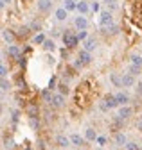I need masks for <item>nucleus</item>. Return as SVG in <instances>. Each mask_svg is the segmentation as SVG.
<instances>
[{
  "label": "nucleus",
  "instance_id": "16",
  "mask_svg": "<svg viewBox=\"0 0 142 150\" xmlns=\"http://www.w3.org/2000/svg\"><path fill=\"white\" fill-rule=\"evenodd\" d=\"M68 138H70V143H72L74 146H83V145H85V141H86V139H85V136H79V134H70Z\"/></svg>",
  "mask_w": 142,
  "mask_h": 150
},
{
  "label": "nucleus",
  "instance_id": "4",
  "mask_svg": "<svg viewBox=\"0 0 142 150\" xmlns=\"http://www.w3.org/2000/svg\"><path fill=\"white\" fill-rule=\"evenodd\" d=\"M74 25H76V29H77V30H86L90 23H88L86 16L79 14V16H76V18H74Z\"/></svg>",
  "mask_w": 142,
  "mask_h": 150
},
{
  "label": "nucleus",
  "instance_id": "6",
  "mask_svg": "<svg viewBox=\"0 0 142 150\" xmlns=\"http://www.w3.org/2000/svg\"><path fill=\"white\" fill-rule=\"evenodd\" d=\"M56 145H58L60 148H68V146H72L70 138L65 136V134H58V136H56Z\"/></svg>",
  "mask_w": 142,
  "mask_h": 150
},
{
  "label": "nucleus",
  "instance_id": "15",
  "mask_svg": "<svg viewBox=\"0 0 142 150\" xmlns=\"http://www.w3.org/2000/svg\"><path fill=\"white\" fill-rule=\"evenodd\" d=\"M113 141H115L117 146H126L128 145V138H126V134H124V132H117L115 138H113Z\"/></svg>",
  "mask_w": 142,
  "mask_h": 150
},
{
  "label": "nucleus",
  "instance_id": "32",
  "mask_svg": "<svg viewBox=\"0 0 142 150\" xmlns=\"http://www.w3.org/2000/svg\"><path fill=\"white\" fill-rule=\"evenodd\" d=\"M104 4L110 7V11H113V9L117 7V0H104Z\"/></svg>",
  "mask_w": 142,
  "mask_h": 150
},
{
  "label": "nucleus",
  "instance_id": "5",
  "mask_svg": "<svg viewBox=\"0 0 142 150\" xmlns=\"http://www.w3.org/2000/svg\"><path fill=\"white\" fill-rule=\"evenodd\" d=\"M131 112H133V109H131L130 105H120L119 111H117V118H120V120L124 122V120H128V118L131 116Z\"/></svg>",
  "mask_w": 142,
  "mask_h": 150
},
{
  "label": "nucleus",
  "instance_id": "40",
  "mask_svg": "<svg viewBox=\"0 0 142 150\" xmlns=\"http://www.w3.org/2000/svg\"><path fill=\"white\" fill-rule=\"evenodd\" d=\"M92 11H94V13H97V11H99V4H97V2H94V4H92Z\"/></svg>",
  "mask_w": 142,
  "mask_h": 150
},
{
  "label": "nucleus",
  "instance_id": "41",
  "mask_svg": "<svg viewBox=\"0 0 142 150\" xmlns=\"http://www.w3.org/2000/svg\"><path fill=\"white\" fill-rule=\"evenodd\" d=\"M94 150H104V148H103V146H97V148H94Z\"/></svg>",
  "mask_w": 142,
  "mask_h": 150
},
{
  "label": "nucleus",
  "instance_id": "29",
  "mask_svg": "<svg viewBox=\"0 0 142 150\" xmlns=\"http://www.w3.org/2000/svg\"><path fill=\"white\" fill-rule=\"evenodd\" d=\"M0 86H2V93H6V91H9V89H11V82H9V81H6V79H2Z\"/></svg>",
  "mask_w": 142,
  "mask_h": 150
},
{
  "label": "nucleus",
  "instance_id": "12",
  "mask_svg": "<svg viewBox=\"0 0 142 150\" xmlns=\"http://www.w3.org/2000/svg\"><path fill=\"white\" fill-rule=\"evenodd\" d=\"M77 59L83 63V64H90L92 63V54L90 52H86V50H79V55H77Z\"/></svg>",
  "mask_w": 142,
  "mask_h": 150
},
{
  "label": "nucleus",
  "instance_id": "9",
  "mask_svg": "<svg viewBox=\"0 0 142 150\" xmlns=\"http://www.w3.org/2000/svg\"><path fill=\"white\" fill-rule=\"evenodd\" d=\"M115 98H117V104H119V105H128V104H130V95H128L126 91L115 93Z\"/></svg>",
  "mask_w": 142,
  "mask_h": 150
},
{
  "label": "nucleus",
  "instance_id": "28",
  "mask_svg": "<svg viewBox=\"0 0 142 150\" xmlns=\"http://www.w3.org/2000/svg\"><path fill=\"white\" fill-rule=\"evenodd\" d=\"M124 148H126V150H140V145L137 141H128V145Z\"/></svg>",
  "mask_w": 142,
  "mask_h": 150
},
{
  "label": "nucleus",
  "instance_id": "20",
  "mask_svg": "<svg viewBox=\"0 0 142 150\" xmlns=\"http://www.w3.org/2000/svg\"><path fill=\"white\" fill-rule=\"evenodd\" d=\"M110 81H112L117 88H122V75H119V73H110Z\"/></svg>",
  "mask_w": 142,
  "mask_h": 150
},
{
  "label": "nucleus",
  "instance_id": "14",
  "mask_svg": "<svg viewBox=\"0 0 142 150\" xmlns=\"http://www.w3.org/2000/svg\"><path fill=\"white\" fill-rule=\"evenodd\" d=\"M2 40L11 47V45H14V34H13L9 29H4V30H2Z\"/></svg>",
  "mask_w": 142,
  "mask_h": 150
},
{
  "label": "nucleus",
  "instance_id": "18",
  "mask_svg": "<svg viewBox=\"0 0 142 150\" xmlns=\"http://www.w3.org/2000/svg\"><path fill=\"white\" fill-rule=\"evenodd\" d=\"M130 59H131V66H137V68L142 70V55L140 54H131Z\"/></svg>",
  "mask_w": 142,
  "mask_h": 150
},
{
  "label": "nucleus",
  "instance_id": "35",
  "mask_svg": "<svg viewBox=\"0 0 142 150\" xmlns=\"http://www.w3.org/2000/svg\"><path fill=\"white\" fill-rule=\"evenodd\" d=\"M97 145H99V146H104V145H106V136H99V138H97Z\"/></svg>",
  "mask_w": 142,
  "mask_h": 150
},
{
  "label": "nucleus",
  "instance_id": "25",
  "mask_svg": "<svg viewBox=\"0 0 142 150\" xmlns=\"http://www.w3.org/2000/svg\"><path fill=\"white\" fill-rule=\"evenodd\" d=\"M45 40H47V38H45L43 34H36V36H34V40H32V43H34V45H43Z\"/></svg>",
  "mask_w": 142,
  "mask_h": 150
},
{
  "label": "nucleus",
  "instance_id": "34",
  "mask_svg": "<svg viewBox=\"0 0 142 150\" xmlns=\"http://www.w3.org/2000/svg\"><path fill=\"white\" fill-rule=\"evenodd\" d=\"M104 32H110V34H117V32H119V25H115V23H113L112 27H108V29H106Z\"/></svg>",
  "mask_w": 142,
  "mask_h": 150
},
{
  "label": "nucleus",
  "instance_id": "27",
  "mask_svg": "<svg viewBox=\"0 0 142 150\" xmlns=\"http://www.w3.org/2000/svg\"><path fill=\"white\" fill-rule=\"evenodd\" d=\"M76 36H77V40H79V41H83V43H85V41L88 40V38H90V36H88V32H86V30H79V32H77Z\"/></svg>",
  "mask_w": 142,
  "mask_h": 150
},
{
  "label": "nucleus",
  "instance_id": "39",
  "mask_svg": "<svg viewBox=\"0 0 142 150\" xmlns=\"http://www.w3.org/2000/svg\"><path fill=\"white\" fill-rule=\"evenodd\" d=\"M9 4H11V0H0V7H2V9H4L6 6H9Z\"/></svg>",
  "mask_w": 142,
  "mask_h": 150
},
{
  "label": "nucleus",
  "instance_id": "24",
  "mask_svg": "<svg viewBox=\"0 0 142 150\" xmlns=\"http://www.w3.org/2000/svg\"><path fill=\"white\" fill-rule=\"evenodd\" d=\"M42 98H43L45 102H52V98H54V95H52V93H50V89L47 88V89H43V91H42Z\"/></svg>",
  "mask_w": 142,
  "mask_h": 150
},
{
  "label": "nucleus",
  "instance_id": "2",
  "mask_svg": "<svg viewBox=\"0 0 142 150\" xmlns=\"http://www.w3.org/2000/svg\"><path fill=\"white\" fill-rule=\"evenodd\" d=\"M117 107H120L119 104H117V98H115V95H106L104 97V100L101 102V111H110V109H117Z\"/></svg>",
  "mask_w": 142,
  "mask_h": 150
},
{
  "label": "nucleus",
  "instance_id": "30",
  "mask_svg": "<svg viewBox=\"0 0 142 150\" xmlns=\"http://www.w3.org/2000/svg\"><path fill=\"white\" fill-rule=\"evenodd\" d=\"M7 73H9V70H7V66L2 63V64H0V77L6 79V77H7Z\"/></svg>",
  "mask_w": 142,
  "mask_h": 150
},
{
  "label": "nucleus",
  "instance_id": "23",
  "mask_svg": "<svg viewBox=\"0 0 142 150\" xmlns=\"http://www.w3.org/2000/svg\"><path fill=\"white\" fill-rule=\"evenodd\" d=\"M7 54L13 55V57H20V48L16 45H11V47H7Z\"/></svg>",
  "mask_w": 142,
  "mask_h": 150
},
{
  "label": "nucleus",
  "instance_id": "10",
  "mask_svg": "<svg viewBox=\"0 0 142 150\" xmlns=\"http://www.w3.org/2000/svg\"><path fill=\"white\" fill-rule=\"evenodd\" d=\"M135 86V77L131 73H122V88H133Z\"/></svg>",
  "mask_w": 142,
  "mask_h": 150
},
{
  "label": "nucleus",
  "instance_id": "33",
  "mask_svg": "<svg viewBox=\"0 0 142 150\" xmlns=\"http://www.w3.org/2000/svg\"><path fill=\"white\" fill-rule=\"evenodd\" d=\"M135 93H137V97H138V98H142V81H138V82H137Z\"/></svg>",
  "mask_w": 142,
  "mask_h": 150
},
{
  "label": "nucleus",
  "instance_id": "21",
  "mask_svg": "<svg viewBox=\"0 0 142 150\" xmlns=\"http://www.w3.org/2000/svg\"><path fill=\"white\" fill-rule=\"evenodd\" d=\"M63 7L67 9V11H77V2H76V0H65V2H63Z\"/></svg>",
  "mask_w": 142,
  "mask_h": 150
},
{
  "label": "nucleus",
  "instance_id": "11",
  "mask_svg": "<svg viewBox=\"0 0 142 150\" xmlns=\"http://www.w3.org/2000/svg\"><path fill=\"white\" fill-rule=\"evenodd\" d=\"M50 105L56 107V109L63 107V105H65V95H61V93H56L54 98H52V102H50Z\"/></svg>",
  "mask_w": 142,
  "mask_h": 150
},
{
  "label": "nucleus",
  "instance_id": "22",
  "mask_svg": "<svg viewBox=\"0 0 142 150\" xmlns=\"http://www.w3.org/2000/svg\"><path fill=\"white\" fill-rule=\"evenodd\" d=\"M47 52H54L56 50V43H54V40H45V43L42 45Z\"/></svg>",
  "mask_w": 142,
  "mask_h": 150
},
{
  "label": "nucleus",
  "instance_id": "26",
  "mask_svg": "<svg viewBox=\"0 0 142 150\" xmlns=\"http://www.w3.org/2000/svg\"><path fill=\"white\" fill-rule=\"evenodd\" d=\"M58 88H60V93H61V95H65V97L70 93V89H68V86H67L65 82H60V84H58Z\"/></svg>",
  "mask_w": 142,
  "mask_h": 150
},
{
  "label": "nucleus",
  "instance_id": "37",
  "mask_svg": "<svg viewBox=\"0 0 142 150\" xmlns=\"http://www.w3.org/2000/svg\"><path fill=\"white\" fill-rule=\"evenodd\" d=\"M135 127L140 130V132H142V116L140 118H137V122H135Z\"/></svg>",
  "mask_w": 142,
  "mask_h": 150
},
{
  "label": "nucleus",
  "instance_id": "13",
  "mask_svg": "<svg viewBox=\"0 0 142 150\" xmlns=\"http://www.w3.org/2000/svg\"><path fill=\"white\" fill-rule=\"evenodd\" d=\"M97 130L95 129H92V127H88V129H85V139L86 141H97Z\"/></svg>",
  "mask_w": 142,
  "mask_h": 150
},
{
  "label": "nucleus",
  "instance_id": "1",
  "mask_svg": "<svg viewBox=\"0 0 142 150\" xmlns=\"http://www.w3.org/2000/svg\"><path fill=\"white\" fill-rule=\"evenodd\" d=\"M99 25L104 30L113 25V14H112V11H101V14H99Z\"/></svg>",
  "mask_w": 142,
  "mask_h": 150
},
{
  "label": "nucleus",
  "instance_id": "3",
  "mask_svg": "<svg viewBox=\"0 0 142 150\" xmlns=\"http://www.w3.org/2000/svg\"><path fill=\"white\" fill-rule=\"evenodd\" d=\"M77 36H74V34H70L67 29H65V32H63V43L68 47V48H72V47H76L77 45Z\"/></svg>",
  "mask_w": 142,
  "mask_h": 150
},
{
  "label": "nucleus",
  "instance_id": "17",
  "mask_svg": "<svg viewBox=\"0 0 142 150\" xmlns=\"http://www.w3.org/2000/svg\"><path fill=\"white\" fill-rule=\"evenodd\" d=\"M90 9H92V6H88L86 0H79V2H77V13H79V14H83V16H85Z\"/></svg>",
  "mask_w": 142,
  "mask_h": 150
},
{
  "label": "nucleus",
  "instance_id": "31",
  "mask_svg": "<svg viewBox=\"0 0 142 150\" xmlns=\"http://www.w3.org/2000/svg\"><path fill=\"white\" fill-rule=\"evenodd\" d=\"M29 29L40 32V30H42V25H40V22H31V23H29Z\"/></svg>",
  "mask_w": 142,
  "mask_h": 150
},
{
  "label": "nucleus",
  "instance_id": "7",
  "mask_svg": "<svg viewBox=\"0 0 142 150\" xmlns=\"http://www.w3.org/2000/svg\"><path fill=\"white\" fill-rule=\"evenodd\" d=\"M36 9L40 13H47L52 9V0H38L36 2Z\"/></svg>",
  "mask_w": 142,
  "mask_h": 150
},
{
  "label": "nucleus",
  "instance_id": "19",
  "mask_svg": "<svg viewBox=\"0 0 142 150\" xmlns=\"http://www.w3.org/2000/svg\"><path fill=\"white\" fill-rule=\"evenodd\" d=\"M67 16H68V11H67L65 7L56 9V20H58V22H65V20H67Z\"/></svg>",
  "mask_w": 142,
  "mask_h": 150
},
{
  "label": "nucleus",
  "instance_id": "38",
  "mask_svg": "<svg viewBox=\"0 0 142 150\" xmlns=\"http://www.w3.org/2000/svg\"><path fill=\"white\" fill-rule=\"evenodd\" d=\"M54 86H56V77H52L49 82V89H54Z\"/></svg>",
  "mask_w": 142,
  "mask_h": 150
},
{
  "label": "nucleus",
  "instance_id": "8",
  "mask_svg": "<svg viewBox=\"0 0 142 150\" xmlns=\"http://www.w3.org/2000/svg\"><path fill=\"white\" fill-rule=\"evenodd\" d=\"M95 48H97V40L90 36V38H88V40L83 43V50H86V52H90V54H92Z\"/></svg>",
  "mask_w": 142,
  "mask_h": 150
},
{
  "label": "nucleus",
  "instance_id": "36",
  "mask_svg": "<svg viewBox=\"0 0 142 150\" xmlns=\"http://www.w3.org/2000/svg\"><path fill=\"white\" fill-rule=\"evenodd\" d=\"M52 36H54V38H63V32H61V29H52Z\"/></svg>",
  "mask_w": 142,
  "mask_h": 150
}]
</instances>
